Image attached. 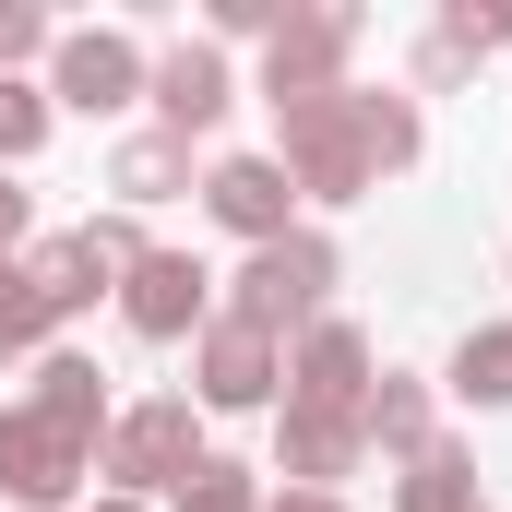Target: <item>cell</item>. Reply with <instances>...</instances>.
I'll return each mask as SVG.
<instances>
[{"label": "cell", "instance_id": "1", "mask_svg": "<svg viewBox=\"0 0 512 512\" xmlns=\"http://www.w3.org/2000/svg\"><path fill=\"white\" fill-rule=\"evenodd\" d=\"M274 120H286V179H298V191L358 203L370 143H358V96H346V84H334V96H298V108H274Z\"/></svg>", "mask_w": 512, "mask_h": 512}, {"label": "cell", "instance_id": "2", "mask_svg": "<svg viewBox=\"0 0 512 512\" xmlns=\"http://www.w3.org/2000/svg\"><path fill=\"white\" fill-rule=\"evenodd\" d=\"M322 286H334V251H322L310 227H286L274 251H251V274H239V310H227V322L286 334V322H310V310H322Z\"/></svg>", "mask_w": 512, "mask_h": 512}, {"label": "cell", "instance_id": "3", "mask_svg": "<svg viewBox=\"0 0 512 512\" xmlns=\"http://www.w3.org/2000/svg\"><path fill=\"white\" fill-rule=\"evenodd\" d=\"M84 465H96V441H84V429H60V417H36V405H24V417H0V489H12V501H72V477H84Z\"/></svg>", "mask_w": 512, "mask_h": 512}, {"label": "cell", "instance_id": "4", "mask_svg": "<svg viewBox=\"0 0 512 512\" xmlns=\"http://www.w3.org/2000/svg\"><path fill=\"white\" fill-rule=\"evenodd\" d=\"M346 48H358V12H286V24H274V60H262V96H274V108L334 96Z\"/></svg>", "mask_w": 512, "mask_h": 512}, {"label": "cell", "instance_id": "5", "mask_svg": "<svg viewBox=\"0 0 512 512\" xmlns=\"http://www.w3.org/2000/svg\"><path fill=\"white\" fill-rule=\"evenodd\" d=\"M48 60H60V108H84V120H108L155 84V60L131 36H48Z\"/></svg>", "mask_w": 512, "mask_h": 512}, {"label": "cell", "instance_id": "6", "mask_svg": "<svg viewBox=\"0 0 512 512\" xmlns=\"http://www.w3.org/2000/svg\"><path fill=\"white\" fill-rule=\"evenodd\" d=\"M203 203H215V227H239L251 251L286 239V203H298V179H286V155H227L215 179H203Z\"/></svg>", "mask_w": 512, "mask_h": 512}, {"label": "cell", "instance_id": "7", "mask_svg": "<svg viewBox=\"0 0 512 512\" xmlns=\"http://www.w3.org/2000/svg\"><path fill=\"white\" fill-rule=\"evenodd\" d=\"M203 298H215V274H203V262H179V251H143V262H131V286H120L131 334H155V346H179V334L203 322Z\"/></svg>", "mask_w": 512, "mask_h": 512}, {"label": "cell", "instance_id": "8", "mask_svg": "<svg viewBox=\"0 0 512 512\" xmlns=\"http://www.w3.org/2000/svg\"><path fill=\"white\" fill-rule=\"evenodd\" d=\"M143 96L167 108V143H191V131H215V120H227V96H239V84H227V48H167Z\"/></svg>", "mask_w": 512, "mask_h": 512}, {"label": "cell", "instance_id": "9", "mask_svg": "<svg viewBox=\"0 0 512 512\" xmlns=\"http://www.w3.org/2000/svg\"><path fill=\"white\" fill-rule=\"evenodd\" d=\"M203 453H191V405H131L120 429H108V477L131 489H155V477H191Z\"/></svg>", "mask_w": 512, "mask_h": 512}, {"label": "cell", "instance_id": "10", "mask_svg": "<svg viewBox=\"0 0 512 512\" xmlns=\"http://www.w3.org/2000/svg\"><path fill=\"white\" fill-rule=\"evenodd\" d=\"M286 382H298V405H322V417H358V405H370V346H358L346 322H322Z\"/></svg>", "mask_w": 512, "mask_h": 512}, {"label": "cell", "instance_id": "11", "mask_svg": "<svg viewBox=\"0 0 512 512\" xmlns=\"http://www.w3.org/2000/svg\"><path fill=\"white\" fill-rule=\"evenodd\" d=\"M262 393H274V334L203 322V405H262Z\"/></svg>", "mask_w": 512, "mask_h": 512}, {"label": "cell", "instance_id": "12", "mask_svg": "<svg viewBox=\"0 0 512 512\" xmlns=\"http://www.w3.org/2000/svg\"><path fill=\"white\" fill-rule=\"evenodd\" d=\"M346 465H358V417L286 405V477H346Z\"/></svg>", "mask_w": 512, "mask_h": 512}, {"label": "cell", "instance_id": "13", "mask_svg": "<svg viewBox=\"0 0 512 512\" xmlns=\"http://www.w3.org/2000/svg\"><path fill=\"white\" fill-rule=\"evenodd\" d=\"M179 179H191V143H167V131H131L120 167H108V191H120V203H167Z\"/></svg>", "mask_w": 512, "mask_h": 512}, {"label": "cell", "instance_id": "14", "mask_svg": "<svg viewBox=\"0 0 512 512\" xmlns=\"http://www.w3.org/2000/svg\"><path fill=\"white\" fill-rule=\"evenodd\" d=\"M393 512H477V465L429 441V453H417V477L393 489Z\"/></svg>", "mask_w": 512, "mask_h": 512}, {"label": "cell", "instance_id": "15", "mask_svg": "<svg viewBox=\"0 0 512 512\" xmlns=\"http://www.w3.org/2000/svg\"><path fill=\"white\" fill-rule=\"evenodd\" d=\"M24 286H36V310L60 322V310H84V298H96V262L72 251V239H48V251L24 262Z\"/></svg>", "mask_w": 512, "mask_h": 512}, {"label": "cell", "instance_id": "16", "mask_svg": "<svg viewBox=\"0 0 512 512\" xmlns=\"http://www.w3.org/2000/svg\"><path fill=\"white\" fill-rule=\"evenodd\" d=\"M358 429L393 441V453H429V393H417V382H382L370 405H358Z\"/></svg>", "mask_w": 512, "mask_h": 512}, {"label": "cell", "instance_id": "17", "mask_svg": "<svg viewBox=\"0 0 512 512\" xmlns=\"http://www.w3.org/2000/svg\"><path fill=\"white\" fill-rule=\"evenodd\" d=\"M358 143H370V167H417V108L405 96H358Z\"/></svg>", "mask_w": 512, "mask_h": 512}, {"label": "cell", "instance_id": "18", "mask_svg": "<svg viewBox=\"0 0 512 512\" xmlns=\"http://www.w3.org/2000/svg\"><path fill=\"white\" fill-rule=\"evenodd\" d=\"M36 417H60V429H84V441H96V370H84V358H48Z\"/></svg>", "mask_w": 512, "mask_h": 512}, {"label": "cell", "instance_id": "19", "mask_svg": "<svg viewBox=\"0 0 512 512\" xmlns=\"http://www.w3.org/2000/svg\"><path fill=\"white\" fill-rule=\"evenodd\" d=\"M453 393H477V405H512V334H465V358H453Z\"/></svg>", "mask_w": 512, "mask_h": 512}, {"label": "cell", "instance_id": "20", "mask_svg": "<svg viewBox=\"0 0 512 512\" xmlns=\"http://www.w3.org/2000/svg\"><path fill=\"white\" fill-rule=\"evenodd\" d=\"M441 48H453V60H489V48H512V0H489V12H477V0H465V12H441Z\"/></svg>", "mask_w": 512, "mask_h": 512}, {"label": "cell", "instance_id": "21", "mask_svg": "<svg viewBox=\"0 0 512 512\" xmlns=\"http://www.w3.org/2000/svg\"><path fill=\"white\" fill-rule=\"evenodd\" d=\"M36 334H48V310H36L24 262H0V358H12V346H36Z\"/></svg>", "mask_w": 512, "mask_h": 512}, {"label": "cell", "instance_id": "22", "mask_svg": "<svg viewBox=\"0 0 512 512\" xmlns=\"http://www.w3.org/2000/svg\"><path fill=\"white\" fill-rule=\"evenodd\" d=\"M36 143H48V96L0 84V167H12V155H36Z\"/></svg>", "mask_w": 512, "mask_h": 512}, {"label": "cell", "instance_id": "23", "mask_svg": "<svg viewBox=\"0 0 512 512\" xmlns=\"http://www.w3.org/2000/svg\"><path fill=\"white\" fill-rule=\"evenodd\" d=\"M72 251L96 262V274H131V262H143V227H131V215H96V227H84Z\"/></svg>", "mask_w": 512, "mask_h": 512}, {"label": "cell", "instance_id": "24", "mask_svg": "<svg viewBox=\"0 0 512 512\" xmlns=\"http://www.w3.org/2000/svg\"><path fill=\"white\" fill-rule=\"evenodd\" d=\"M179 489H191V512H251V477H239V465H215V453H203Z\"/></svg>", "mask_w": 512, "mask_h": 512}, {"label": "cell", "instance_id": "25", "mask_svg": "<svg viewBox=\"0 0 512 512\" xmlns=\"http://www.w3.org/2000/svg\"><path fill=\"white\" fill-rule=\"evenodd\" d=\"M48 48V12H24V0H0V84H12V60H36Z\"/></svg>", "mask_w": 512, "mask_h": 512}, {"label": "cell", "instance_id": "26", "mask_svg": "<svg viewBox=\"0 0 512 512\" xmlns=\"http://www.w3.org/2000/svg\"><path fill=\"white\" fill-rule=\"evenodd\" d=\"M12 239H24V191L0 179V251H12Z\"/></svg>", "mask_w": 512, "mask_h": 512}, {"label": "cell", "instance_id": "27", "mask_svg": "<svg viewBox=\"0 0 512 512\" xmlns=\"http://www.w3.org/2000/svg\"><path fill=\"white\" fill-rule=\"evenodd\" d=\"M274 512H346V501H310V489H298V501H274Z\"/></svg>", "mask_w": 512, "mask_h": 512}, {"label": "cell", "instance_id": "28", "mask_svg": "<svg viewBox=\"0 0 512 512\" xmlns=\"http://www.w3.org/2000/svg\"><path fill=\"white\" fill-rule=\"evenodd\" d=\"M108 512H131V501H108Z\"/></svg>", "mask_w": 512, "mask_h": 512}]
</instances>
